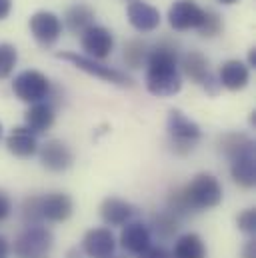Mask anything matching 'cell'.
<instances>
[{
    "label": "cell",
    "instance_id": "5b68a950",
    "mask_svg": "<svg viewBox=\"0 0 256 258\" xmlns=\"http://www.w3.org/2000/svg\"><path fill=\"white\" fill-rule=\"evenodd\" d=\"M56 58L66 60L72 66H76L78 70L90 74V76H96L104 82H110V84H116V86H132V78L128 76L126 72L118 70V68H112V66H106L98 60H92L84 54H78V52H58Z\"/></svg>",
    "mask_w": 256,
    "mask_h": 258
},
{
    "label": "cell",
    "instance_id": "ac0fdd59",
    "mask_svg": "<svg viewBox=\"0 0 256 258\" xmlns=\"http://www.w3.org/2000/svg\"><path fill=\"white\" fill-rule=\"evenodd\" d=\"M6 148L16 158H30L38 152V140L36 134L30 132L26 126H16L6 136Z\"/></svg>",
    "mask_w": 256,
    "mask_h": 258
},
{
    "label": "cell",
    "instance_id": "d6986e66",
    "mask_svg": "<svg viewBox=\"0 0 256 258\" xmlns=\"http://www.w3.org/2000/svg\"><path fill=\"white\" fill-rule=\"evenodd\" d=\"M54 106L50 102H36V104H30V108L26 110L24 114V122H26V128L34 134H42L54 124Z\"/></svg>",
    "mask_w": 256,
    "mask_h": 258
},
{
    "label": "cell",
    "instance_id": "6da1fadb",
    "mask_svg": "<svg viewBox=\"0 0 256 258\" xmlns=\"http://www.w3.org/2000/svg\"><path fill=\"white\" fill-rule=\"evenodd\" d=\"M178 50L170 42H160L150 48L146 58V90L154 96H174L182 88V76L178 70Z\"/></svg>",
    "mask_w": 256,
    "mask_h": 258
},
{
    "label": "cell",
    "instance_id": "4dcf8cb0",
    "mask_svg": "<svg viewBox=\"0 0 256 258\" xmlns=\"http://www.w3.org/2000/svg\"><path fill=\"white\" fill-rule=\"evenodd\" d=\"M10 210H12V200H10V196L0 190V222L8 218Z\"/></svg>",
    "mask_w": 256,
    "mask_h": 258
},
{
    "label": "cell",
    "instance_id": "ba28073f",
    "mask_svg": "<svg viewBox=\"0 0 256 258\" xmlns=\"http://www.w3.org/2000/svg\"><path fill=\"white\" fill-rule=\"evenodd\" d=\"M80 44L84 50V56L92 58V60H104L112 54L114 50V36L108 28L92 24L90 28H86L80 34Z\"/></svg>",
    "mask_w": 256,
    "mask_h": 258
},
{
    "label": "cell",
    "instance_id": "484cf974",
    "mask_svg": "<svg viewBox=\"0 0 256 258\" xmlns=\"http://www.w3.org/2000/svg\"><path fill=\"white\" fill-rule=\"evenodd\" d=\"M22 222L26 226L42 224V208H40V196H28L22 202Z\"/></svg>",
    "mask_w": 256,
    "mask_h": 258
},
{
    "label": "cell",
    "instance_id": "7c38bea8",
    "mask_svg": "<svg viewBox=\"0 0 256 258\" xmlns=\"http://www.w3.org/2000/svg\"><path fill=\"white\" fill-rule=\"evenodd\" d=\"M120 246L128 254H136V256L142 254L146 248L152 246L150 226L140 220H130L128 224H124V228L120 232Z\"/></svg>",
    "mask_w": 256,
    "mask_h": 258
},
{
    "label": "cell",
    "instance_id": "f35d334b",
    "mask_svg": "<svg viewBox=\"0 0 256 258\" xmlns=\"http://www.w3.org/2000/svg\"><path fill=\"white\" fill-rule=\"evenodd\" d=\"M108 258H116V256H108Z\"/></svg>",
    "mask_w": 256,
    "mask_h": 258
},
{
    "label": "cell",
    "instance_id": "603a6c76",
    "mask_svg": "<svg viewBox=\"0 0 256 258\" xmlns=\"http://www.w3.org/2000/svg\"><path fill=\"white\" fill-rule=\"evenodd\" d=\"M172 258H206V246L200 234L196 232H186L176 238L174 248H172Z\"/></svg>",
    "mask_w": 256,
    "mask_h": 258
},
{
    "label": "cell",
    "instance_id": "44dd1931",
    "mask_svg": "<svg viewBox=\"0 0 256 258\" xmlns=\"http://www.w3.org/2000/svg\"><path fill=\"white\" fill-rule=\"evenodd\" d=\"M230 176L242 188H252L256 184V160L254 150L230 160Z\"/></svg>",
    "mask_w": 256,
    "mask_h": 258
},
{
    "label": "cell",
    "instance_id": "2e32d148",
    "mask_svg": "<svg viewBox=\"0 0 256 258\" xmlns=\"http://www.w3.org/2000/svg\"><path fill=\"white\" fill-rule=\"evenodd\" d=\"M126 16L128 22L138 32H152L160 26V12L154 6L146 4V2H140V0H134V2L128 4Z\"/></svg>",
    "mask_w": 256,
    "mask_h": 258
},
{
    "label": "cell",
    "instance_id": "e575fe53",
    "mask_svg": "<svg viewBox=\"0 0 256 258\" xmlns=\"http://www.w3.org/2000/svg\"><path fill=\"white\" fill-rule=\"evenodd\" d=\"M84 256V252H82V248H78V246H72L68 252H66V258H82Z\"/></svg>",
    "mask_w": 256,
    "mask_h": 258
},
{
    "label": "cell",
    "instance_id": "52a82bcc",
    "mask_svg": "<svg viewBox=\"0 0 256 258\" xmlns=\"http://www.w3.org/2000/svg\"><path fill=\"white\" fill-rule=\"evenodd\" d=\"M178 66H182V72L190 78L192 82L202 84L208 94H218V88H220L218 78L210 72L208 58H206L202 52H198V50L186 52V54L178 60Z\"/></svg>",
    "mask_w": 256,
    "mask_h": 258
},
{
    "label": "cell",
    "instance_id": "d6a6232c",
    "mask_svg": "<svg viewBox=\"0 0 256 258\" xmlns=\"http://www.w3.org/2000/svg\"><path fill=\"white\" fill-rule=\"evenodd\" d=\"M10 10H12V0H0V20L8 18Z\"/></svg>",
    "mask_w": 256,
    "mask_h": 258
},
{
    "label": "cell",
    "instance_id": "8992f818",
    "mask_svg": "<svg viewBox=\"0 0 256 258\" xmlns=\"http://www.w3.org/2000/svg\"><path fill=\"white\" fill-rule=\"evenodd\" d=\"M12 90L26 104L44 102L50 94V80L40 70H22L14 76Z\"/></svg>",
    "mask_w": 256,
    "mask_h": 258
},
{
    "label": "cell",
    "instance_id": "30bf717a",
    "mask_svg": "<svg viewBox=\"0 0 256 258\" xmlns=\"http://www.w3.org/2000/svg\"><path fill=\"white\" fill-rule=\"evenodd\" d=\"M28 26H30V32H32L34 40L42 46H52L62 34V22L50 10L34 12L28 20Z\"/></svg>",
    "mask_w": 256,
    "mask_h": 258
},
{
    "label": "cell",
    "instance_id": "836d02e7",
    "mask_svg": "<svg viewBox=\"0 0 256 258\" xmlns=\"http://www.w3.org/2000/svg\"><path fill=\"white\" fill-rule=\"evenodd\" d=\"M0 258H10V242L0 234Z\"/></svg>",
    "mask_w": 256,
    "mask_h": 258
},
{
    "label": "cell",
    "instance_id": "ffe728a7",
    "mask_svg": "<svg viewBox=\"0 0 256 258\" xmlns=\"http://www.w3.org/2000/svg\"><path fill=\"white\" fill-rule=\"evenodd\" d=\"M64 24L72 34H82L86 28L94 24V8L84 2L68 6L64 12Z\"/></svg>",
    "mask_w": 256,
    "mask_h": 258
},
{
    "label": "cell",
    "instance_id": "1f68e13d",
    "mask_svg": "<svg viewBox=\"0 0 256 258\" xmlns=\"http://www.w3.org/2000/svg\"><path fill=\"white\" fill-rule=\"evenodd\" d=\"M242 258H256V240L254 238H250V240L244 244V248H242Z\"/></svg>",
    "mask_w": 256,
    "mask_h": 258
},
{
    "label": "cell",
    "instance_id": "7a4b0ae2",
    "mask_svg": "<svg viewBox=\"0 0 256 258\" xmlns=\"http://www.w3.org/2000/svg\"><path fill=\"white\" fill-rule=\"evenodd\" d=\"M180 196L190 212L208 210L222 202V186L214 174L200 172L186 186L180 188Z\"/></svg>",
    "mask_w": 256,
    "mask_h": 258
},
{
    "label": "cell",
    "instance_id": "4316f807",
    "mask_svg": "<svg viewBox=\"0 0 256 258\" xmlns=\"http://www.w3.org/2000/svg\"><path fill=\"white\" fill-rule=\"evenodd\" d=\"M18 62V50L16 46L8 42H0V80L8 78Z\"/></svg>",
    "mask_w": 256,
    "mask_h": 258
},
{
    "label": "cell",
    "instance_id": "8d00e7d4",
    "mask_svg": "<svg viewBox=\"0 0 256 258\" xmlns=\"http://www.w3.org/2000/svg\"><path fill=\"white\" fill-rule=\"evenodd\" d=\"M218 2H222V4H236L238 0H218Z\"/></svg>",
    "mask_w": 256,
    "mask_h": 258
},
{
    "label": "cell",
    "instance_id": "d590c367",
    "mask_svg": "<svg viewBox=\"0 0 256 258\" xmlns=\"http://www.w3.org/2000/svg\"><path fill=\"white\" fill-rule=\"evenodd\" d=\"M248 68H254L256 66V50L254 48H250V52H248Z\"/></svg>",
    "mask_w": 256,
    "mask_h": 258
},
{
    "label": "cell",
    "instance_id": "e0dca14e",
    "mask_svg": "<svg viewBox=\"0 0 256 258\" xmlns=\"http://www.w3.org/2000/svg\"><path fill=\"white\" fill-rule=\"evenodd\" d=\"M250 82V68L242 60H226L218 70V84L226 90H242Z\"/></svg>",
    "mask_w": 256,
    "mask_h": 258
},
{
    "label": "cell",
    "instance_id": "8fae6325",
    "mask_svg": "<svg viewBox=\"0 0 256 258\" xmlns=\"http://www.w3.org/2000/svg\"><path fill=\"white\" fill-rule=\"evenodd\" d=\"M116 238L110 228H92L82 238V252L88 258H108L114 256Z\"/></svg>",
    "mask_w": 256,
    "mask_h": 258
},
{
    "label": "cell",
    "instance_id": "f546056e",
    "mask_svg": "<svg viewBox=\"0 0 256 258\" xmlns=\"http://www.w3.org/2000/svg\"><path fill=\"white\" fill-rule=\"evenodd\" d=\"M138 258H172V254L164 246H150L142 254H138Z\"/></svg>",
    "mask_w": 256,
    "mask_h": 258
},
{
    "label": "cell",
    "instance_id": "277c9868",
    "mask_svg": "<svg viewBox=\"0 0 256 258\" xmlns=\"http://www.w3.org/2000/svg\"><path fill=\"white\" fill-rule=\"evenodd\" d=\"M166 128H168L170 140H172V150L176 154H180V156L192 152L194 144L202 138L200 126L194 120H190L182 110H178V108H172L168 112Z\"/></svg>",
    "mask_w": 256,
    "mask_h": 258
},
{
    "label": "cell",
    "instance_id": "3957f363",
    "mask_svg": "<svg viewBox=\"0 0 256 258\" xmlns=\"http://www.w3.org/2000/svg\"><path fill=\"white\" fill-rule=\"evenodd\" d=\"M54 246V236L52 232L42 226H26L16 238L10 250H14L16 258H48Z\"/></svg>",
    "mask_w": 256,
    "mask_h": 258
},
{
    "label": "cell",
    "instance_id": "d4e9b609",
    "mask_svg": "<svg viewBox=\"0 0 256 258\" xmlns=\"http://www.w3.org/2000/svg\"><path fill=\"white\" fill-rule=\"evenodd\" d=\"M148 44L142 40H130L124 44V52H122V60L128 68H142L146 66V58H148Z\"/></svg>",
    "mask_w": 256,
    "mask_h": 258
},
{
    "label": "cell",
    "instance_id": "f1b7e54d",
    "mask_svg": "<svg viewBox=\"0 0 256 258\" xmlns=\"http://www.w3.org/2000/svg\"><path fill=\"white\" fill-rule=\"evenodd\" d=\"M236 226L240 232L244 234H254L256 232V210L254 208H246L244 212H240L236 216Z\"/></svg>",
    "mask_w": 256,
    "mask_h": 258
},
{
    "label": "cell",
    "instance_id": "5bb4252c",
    "mask_svg": "<svg viewBox=\"0 0 256 258\" xmlns=\"http://www.w3.org/2000/svg\"><path fill=\"white\" fill-rule=\"evenodd\" d=\"M138 208L118 196H108L100 204V218L108 226H124L130 220H134Z\"/></svg>",
    "mask_w": 256,
    "mask_h": 258
},
{
    "label": "cell",
    "instance_id": "cb8c5ba5",
    "mask_svg": "<svg viewBox=\"0 0 256 258\" xmlns=\"http://www.w3.org/2000/svg\"><path fill=\"white\" fill-rule=\"evenodd\" d=\"M180 230V218L174 216L168 210L156 212L152 216V224H150V232H154L160 240H172Z\"/></svg>",
    "mask_w": 256,
    "mask_h": 258
},
{
    "label": "cell",
    "instance_id": "74e56055",
    "mask_svg": "<svg viewBox=\"0 0 256 258\" xmlns=\"http://www.w3.org/2000/svg\"><path fill=\"white\" fill-rule=\"evenodd\" d=\"M0 138H2V124H0Z\"/></svg>",
    "mask_w": 256,
    "mask_h": 258
},
{
    "label": "cell",
    "instance_id": "83f0119b",
    "mask_svg": "<svg viewBox=\"0 0 256 258\" xmlns=\"http://www.w3.org/2000/svg\"><path fill=\"white\" fill-rule=\"evenodd\" d=\"M222 18L216 14V12H212V10H206V18H204V24L198 28V32H200V36H204V38H212V36H216V34H220L222 32Z\"/></svg>",
    "mask_w": 256,
    "mask_h": 258
},
{
    "label": "cell",
    "instance_id": "9a60e30c",
    "mask_svg": "<svg viewBox=\"0 0 256 258\" xmlns=\"http://www.w3.org/2000/svg\"><path fill=\"white\" fill-rule=\"evenodd\" d=\"M40 208L42 218L48 222H64L72 216L74 204L72 198L66 192H50L46 196H40Z\"/></svg>",
    "mask_w": 256,
    "mask_h": 258
},
{
    "label": "cell",
    "instance_id": "9c48e42d",
    "mask_svg": "<svg viewBox=\"0 0 256 258\" xmlns=\"http://www.w3.org/2000/svg\"><path fill=\"white\" fill-rule=\"evenodd\" d=\"M206 18V10L202 6H198L194 0H176L170 8H168V24L178 30H198L204 24Z\"/></svg>",
    "mask_w": 256,
    "mask_h": 258
},
{
    "label": "cell",
    "instance_id": "4fadbf2b",
    "mask_svg": "<svg viewBox=\"0 0 256 258\" xmlns=\"http://www.w3.org/2000/svg\"><path fill=\"white\" fill-rule=\"evenodd\" d=\"M40 162L50 172H64L72 166L74 156L72 150L66 146V142L52 138L40 146Z\"/></svg>",
    "mask_w": 256,
    "mask_h": 258
},
{
    "label": "cell",
    "instance_id": "7402d4cb",
    "mask_svg": "<svg viewBox=\"0 0 256 258\" xmlns=\"http://www.w3.org/2000/svg\"><path fill=\"white\" fill-rule=\"evenodd\" d=\"M220 152L228 158V160H234L246 152H252L254 150V142L250 136H246L244 132H228L220 138Z\"/></svg>",
    "mask_w": 256,
    "mask_h": 258
}]
</instances>
